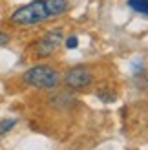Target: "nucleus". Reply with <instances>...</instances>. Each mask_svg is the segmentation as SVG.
I'll list each match as a JSON object with an SVG mask.
<instances>
[{
    "mask_svg": "<svg viewBox=\"0 0 148 150\" xmlns=\"http://www.w3.org/2000/svg\"><path fill=\"white\" fill-rule=\"evenodd\" d=\"M24 82L33 88H42V90H51L58 84V71L48 64H37L33 68L26 70L24 73Z\"/></svg>",
    "mask_w": 148,
    "mask_h": 150,
    "instance_id": "f257e3e1",
    "label": "nucleus"
},
{
    "mask_svg": "<svg viewBox=\"0 0 148 150\" xmlns=\"http://www.w3.org/2000/svg\"><path fill=\"white\" fill-rule=\"evenodd\" d=\"M48 13L42 6V0H33L26 6L15 9L9 17L11 24H17V26H31V24H39V22L48 20Z\"/></svg>",
    "mask_w": 148,
    "mask_h": 150,
    "instance_id": "f03ea898",
    "label": "nucleus"
},
{
    "mask_svg": "<svg viewBox=\"0 0 148 150\" xmlns=\"http://www.w3.org/2000/svg\"><path fill=\"white\" fill-rule=\"evenodd\" d=\"M61 42H62V29L61 28L51 29V31H48L42 39H39V42H37V55L39 57L53 55L58 50V46H61Z\"/></svg>",
    "mask_w": 148,
    "mask_h": 150,
    "instance_id": "7ed1b4c3",
    "label": "nucleus"
},
{
    "mask_svg": "<svg viewBox=\"0 0 148 150\" xmlns=\"http://www.w3.org/2000/svg\"><path fill=\"white\" fill-rule=\"evenodd\" d=\"M64 81L71 90H84L92 84V71L84 66H75V68L68 70Z\"/></svg>",
    "mask_w": 148,
    "mask_h": 150,
    "instance_id": "20e7f679",
    "label": "nucleus"
},
{
    "mask_svg": "<svg viewBox=\"0 0 148 150\" xmlns=\"http://www.w3.org/2000/svg\"><path fill=\"white\" fill-rule=\"evenodd\" d=\"M42 6L48 17H61L68 9V0H42Z\"/></svg>",
    "mask_w": 148,
    "mask_h": 150,
    "instance_id": "39448f33",
    "label": "nucleus"
},
{
    "mask_svg": "<svg viewBox=\"0 0 148 150\" xmlns=\"http://www.w3.org/2000/svg\"><path fill=\"white\" fill-rule=\"evenodd\" d=\"M128 6L141 15H148V0H128Z\"/></svg>",
    "mask_w": 148,
    "mask_h": 150,
    "instance_id": "423d86ee",
    "label": "nucleus"
},
{
    "mask_svg": "<svg viewBox=\"0 0 148 150\" xmlns=\"http://www.w3.org/2000/svg\"><path fill=\"white\" fill-rule=\"evenodd\" d=\"M15 125H17V119H2V121H0V136L7 134Z\"/></svg>",
    "mask_w": 148,
    "mask_h": 150,
    "instance_id": "0eeeda50",
    "label": "nucleus"
},
{
    "mask_svg": "<svg viewBox=\"0 0 148 150\" xmlns=\"http://www.w3.org/2000/svg\"><path fill=\"white\" fill-rule=\"evenodd\" d=\"M77 44H79V39H77L75 35H71V37H68V39H66L64 46L68 48V50H75V48H77Z\"/></svg>",
    "mask_w": 148,
    "mask_h": 150,
    "instance_id": "6e6552de",
    "label": "nucleus"
},
{
    "mask_svg": "<svg viewBox=\"0 0 148 150\" xmlns=\"http://www.w3.org/2000/svg\"><path fill=\"white\" fill-rule=\"evenodd\" d=\"M7 42H9V35L4 33V31H0V46H6Z\"/></svg>",
    "mask_w": 148,
    "mask_h": 150,
    "instance_id": "1a4fd4ad",
    "label": "nucleus"
}]
</instances>
